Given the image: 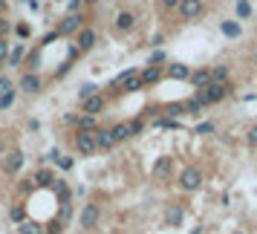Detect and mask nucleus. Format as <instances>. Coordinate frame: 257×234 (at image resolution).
Wrapping results in <instances>:
<instances>
[{
	"instance_id": "nucleus-1",
	"label": "nucleus",
	"mask_w": 257,
	"mask_h": 234,
	"mask_svg": "<svg viewBox=\"0 0 257 234\" xmlns=\"http://www.w3.org/2000/svg\"><path fill=\"white\" fill-rule=\"evenodd\" d=\"M87 21H90V18H87L84 12H67L58 21V26H55V29H58L61 38H75V35H78V29H81V26H87Z\"/></svg>"
},
{
	"instance_id": "nucleus-2",
	"label": "nucleus",
	"mask_w": 257,
	"mask_h": 234,
	"mask_svg": "<svg viewBox=\"0 0 257 234\" xmlns=\"http://www.w3.org/2000/svg\"><path fill=\"white\" fill-rule=\"evenodd\" d=\"M44 90V75L38 70H24V75H21V81H18V93L24 95H38Z\"/></svg>"
},
{
	"instance_id": "nucleus-3",
	"label": "nucleus",
	"mask_w": 257,
	"mask_h": 234,
	"mask_svg": "<svg viewBox=\"0 0 257 234\" xmlns=\"http://www.w3.org/2000/svg\"><path fill=\"white\" fill-rule=\"evenodd\" d=\"M136 12L133 9H118L116 15H113V32L116 35H127V32H133L136 29Z\"/></svg>"
},
{
	"instance_id": "nucleus-4",
	"label": "nucleus",
	"mask_w": 257,
	"mask_h": 234,
	"mask_svg": "<svg viewBox=\"0 0 257 234\" xmlns=\"http://www.w3.org/2000/svg\"><path fill=\"white\" fill-rule=\"evenodd\" d=\"M24 165H26V156L21 151H6V156L0 159L3 174H9V176H18L21 171H24Z\"/></svg>"
},
{
	"instance_id": "nucleus-5",
	"label": "nucleus",
	"mask_w": 257,
	"mask_h": 234,
	"mask_svg": "<svg viewBox=\"0 0 257 234\" xmlns=\"http://www.w3.org/2000/svg\"><path fill=\"white\" fill-rule=\"evenodd\" d=\"M179 188L188 191V194H191V191H199V188H202V171L194 168V165H188L185 171L179 174Z\"/></svg>"
},
{
	"instance_id": "nucleus-6",
	"label": "nucleus",
	"mask_w": 257,
	"mask_h": 234,
	"mask_svg": "<svg viewBox=\"0 0 257 234\" xmlns=\"http://www.w3.org/2000/svg\"><path fill=\"white\" fill-rule=\"evenodd\" d=\"M107 104H110V98H107L101 90H98L95 95H90V98H84V101H81V113H90V116H101V113L107 110Z\"/></svg>"
},
{
	"instance_id": "nucleus-7",
	"label": "nucleus",
	"mask_w": 257,
	"mask_h": 234,
	"mask_svg": "<svg viewBox=\"0 0 257 234\" xmlns=\"http://www.w3.org/2000/svg\"><path fill=\"white\" fill-rule=\"evenodd\" d=\"M75 44H78V49H81V52H93L95 44H98V32H95L90 24L81 26V29H78V35H75Z\"/></svg>"
},
{
	"instance_id": "nucleus-8",
	"label": "nucleus",
	"mask_w": 257,
	"mask_h": 234,
	"mask_svg": "<svg viewBox=\"0 0 257 234\" xmlns=\"http://www.w3.org/2000/svg\"><path fill=\"white\" fill-rule=\"evenodd\" d=\"M72 142H75V151L81 153V156H93V153H95V139H93V133H84V130H75V136H72Z\"/></svg>"
},
{
	"instance_id": "nucleus-9",
	"label": "nucleus",
	"mask_w": 257,
	"mask_h": 234,
	"mask_svg": "<svg viewBox=\"0 0 257 234\" xmlns=\"http://www.w3.org/2000/svg\"><path fill=\"white\" fill-rule=\"evenodd\" d=\"M26 52H29L26 41L12 44V49H9V58H6V67H9V70H21V67H24V61H26Z\"/></svg>"
},
{
	"instance_id": "nucleus-10",
	"label": "nucleus",
	"mask_w": 257,
	"mask_h": 234,
	"mask_svg": "<svg viewBox=\"0 0 257 234\" xmlns=\"http://www.w3.org/2000/svg\"><path fill=\"white\" fill-rule=\"evenodd\" d=\"M162 75H165V67H153V64H148V67L139 72V78H142V84H145V87L159 84V81H162Z\"/></svg>"
},
{
	"instance_id": "nucleus-11",
	"label": "nucleus",
	"mask_w": 257,
	"mask_h": 234,
	"mask_svg": "<svg viewBox=\"0 0 257 234\" xmlns=\"http://www.w3.org/2000/svg\"><path fill=\"white\" fill-rule=\"evenodd\" d=\"M101 217V208L95 205V202H87L81 211V228H95V222Z\"/></svg>"
},
{
	"instance_id": "nucleus-12",
	"label": "nucleus",
	"mask_w": 257,
	"mask_h": 234,
	"mask_svg": "<svg viewBox=\"0 0 257 234\" xmlns=\"http://www.w3.org/2000/svg\"><path fill=\"white\" fill-rule=\"evenodd\" d=\"M93 139H95V151H113L116 148V142L110 136V128H98L93 133Z\"/></svg>"
},
{
	"instance_id": "nucleus-13",
	"label": "nucleus",
	"mask_w": 257,
	"mask_h": 234,
	"mask_svg": "<svg viewBox=\"0 0 257 234\" xmlns=\"http://www.w3.org/2000/svg\"><path fill=\"white\" fill-rule=\"evenodd\" d=\"M179 12L185 21H194L202 15V0H179Z\"/></svg>"
},
{
	"instance_id": "nucleus-14",
	"label": "nucleus",
	"mask_w": 257,
	"mask_h": 234,
	"mask_svg": "<svg viewBox=\"0 0 257 234\" xmlns=\"http://www.w3.org/2000/svg\"><path fill=\"white\" fill-rule=\"evenodd\" d=\"M32 182H35V188H47L49 191V185L55 182V171H49V168H38L35 176H32Z\"/></svg>"
},
{
	"instance_id": "nucleus-15",
	"label": "nucleus",
	"mask_w": 257,
	"mask_h": 234,
	"mask_svg": "<svg viewBox=\"0 0 257 234\" xmlns=\"http://www.w3.org/2000/svg\"><path fill=\"white\" fill-rule=\"evenodd\" d=\"M165 75L174 78V81H188V78H191V70H188L185 64H168V67H165Z\"/></svg>"
},
{
	"instance_id": "nucleus-16",
	"label": "nucleus",
	"mask_w": 257,
	"mask_h": 234,
	"mask_svg": "<svg viewBox=\"0 0 257 234\" xmlns=\"http://www.w3.org/2000/svg\"><path fill=\"white\" fill-rule=\"evenodd\" d=\"M171 171H174V159H171V156H162L159 162L153 165V176H156V179H168Z\"/></svg>"
},
{
	"instance_id": "nucleus-17",
	"label": "nucleus",
	"mask_w": 257,
	"mask_h": 234,
	"mask_svg": "<svg viewBox=\"0 0 257 234\" xmlns=\"http://www.w3.org/2000/svg\"><path fill=\"white\" fill-rule=\"evenodd\" d=\"M75 130H84V133H95V130H98V116L81 113V116H78V122H75Z\"/></svg>"
},
{
	"instance_id": "nucleus-18",
	"label": "nucleus",
	"mask_w": 257,
	"mask_h": 234,
	"mask_svg": "<svg viewBox=\"0 0 257 234\" xmlns=\"http://www.w3.org/2000/svg\"><path fill=\"white\" fill-rule=\"evenodd\" d=\"M12 32L18 41H29L32 38V24L29 21H12Z\"/></svg>"
},
{
	"instance_id": "nucleus-19",
	"label": "nucleus",
	"mask_w": 257,
	"mask_h": 234,
	"mask_svg": "<svg viewBox=\"0 0 257 234\" xmlns=\"http://www.w3.org/2000/svg\"><path fill=\"white\" fill-rule=\"evenodd\" d=\"M110 136H113V142H127L130 139V125L127 122H118V125H113V128H110Z\"/></svg>"
},
{
	"instance_id": "nucleus-20",
	"label": "nucleus",
	"mask_w": 257,
	"mask_h": 234,
	"mask_svg": "<svg viewBox=\"0 0 257 234\" xmlns=\"http://www.w3.org/2000/svg\"><path fill=\"white\" fill-rule=\"evenodd\" d=\"M182 217H185L182 205H171V208L165 211V220L171 222V225H179V222H182Z\"/></svg>"
},
{
	"instance_id": "nucleus-21",
	"label": "nucleus",
	"mask_w": 257,
	"mask_h": 234,
	"mask_svg": "<svg viewBox=\"0 0 257 234\" xmlns=\"http://www.w3.org/2000/svg\"><path fill=\"white\" fill-rule=\"evenodd\" d=\"M15 101H18V87H12L9 93L0 95V113H6V110H9V107L15 104Z\"/></svg>"
},
{
	"instance_id": "nucleus-22",
	"label": "nucleus",
	"mask_w": 257,
	"mask_h": 234,
	"mask_svg": "<svg viewBox=\"0 0 257 234\" xmlns=\"http://www.w3.org/2000/svg\"><path fill=\"white\" fill-rule=\"evenodd\" d=\"M18 234H47L38 222H32V220H24V222H18Z\"/></svg>"
},
{
	"instance_id": "nucleus-23",
	"label": "nucleus",
	"mask_w": 257,
	"mask_h": 234,
	"mask_svg": "<svg viewBox=\"0 0 257 234\" xmlns=\"http://www.w3.org/2000/svg\"><path fill=\"white\" fill-rule=\"evenodd\" d=\"M55 168H58V171H72V168H75V159H72L70 153H58V159H55Z\"/></svg>"
},
{
	"instance_id": "nucleus-24",
	"label": "nucleus",
	"mask_w": 257,
	"mask_h": 234,
	"mask_svg": "<svg viewBox=\"0 0 257 234\" xmlns=\"http://www.w3.org/2000/svg\"><path fill=\"white\" fill-rule=\"evenodd\" d=\"M9 220L12 222H24L26 220V205L24 202H15L12 208H9Z\"/></svg>"
},
{
	"instance_id": "nucleus-25",
	"label": "nucleus",
	"mask_w": 257,
	"mask_h": 234,
	"mask_svg": "<svg viewBox=\"0 0 257 234\" xmlns=\"http://www.w3.org/2000/svg\"><path fill=\"white\" fill-rule=\"evenodd\" d=\"M98 90H101V87H98V84H93V81H87V84H81V87H78V98H90V95H95L98 93Z\"/></svg>"
},
{
	"instance_id": "nucleus-26",
	"label": "nucleus",
	"mask_w": 257,
	"mask_h": 234,
	"mask_svg": "<svg viewBox=\"0 0 257 234\" xmlns=\"http://www.w3.org/2000/svg\"><path fill=\"white\" fill-rule=\"evenodd\" d=\"M127 125H130V136H139L142 130H145V116H136V119H130Z\"/></svg>"
},
{
	"instance_id": "nucleus-27",
	"label": "nucleus",
	"mask_w": 257,
	"mask_h": 234,
	"mask_svg": "<svg viewBox=\"0 0 257 234\" xmlns=\"http://www.w3.org/2000/svg\"><path fill=\"white\" fill-rule=\"evenodd\" d=\"M52 41H61V35H58V29H52V32H47V35L41 38V44H38V47H41V49H47L49 44H52Z\"/></svg>"
},
{
	"instance_id": "nucleus-28",
	"label": "nucleus",
	"mask_w": 257,
	"mask_h": 234,
	"mask_svg": "<svg viewBox=\"0 0 257 234\" xmlns=\"http://www.w3.org/2000/svg\"><path fill=\"white\" fill-rule=\"evenodd\" d=\"M81 55H84V52H81V49H78V44L72 41L70 47H67V61H72V64H75V61L81 58Z\"/></svg>"
},
{
	"instance_id": "nucleus-29",
	"label": "nucleus",
	"mask_w": 257,
	"mask_h": 234,
	"mask_svg": "<svg viewBox=\"0 0 257 234\" xmlns=\"http://www.w3.org/2000/svg\"><path fill=\"white\" fill-rule=\"evenodd\" d=\"M12 87H15V81L9 78V75H6V72H0V95H3V93H9Z\"/></svg>"
},
{
	"instance_id": "nucleus-30",
	"label": "nucleus",
	"mask_w": 257,
	"mask_h": 234,
	"mask_svg": "<svg viewBox=\"0 0 257 234\" xmlns=\"http://www.w3.org/2000/svg\"><path fill=\"white\" fill-rule=\"evenodd\" d=\"M9 49H12V41L9 38H0V61L9 58Z\"/></svg>"
},
{
	"instance_id": "nucleus-31",
	"label": "nucleus",
	"mask_w": 257,
	"mask_h": 234,
	"mask_svg": "<svg viewBox=\"0 0 257 234\" xmlns=\"http://www.w3.org/2000/svg\"><path fill=\"white\" fill-rule=\"evenodd\" d=\"M70 70H72V61H67V58H64V61L58 64V70H55V78H64V75H67Z\"/></svg>"
},
{
	"instance_id": "nucleus-32",
	"label": "nucleus",
	"mask_w": 257,
	"mask_h": 234,
	"mask_svg": "<svg viewBox=\"0 0 257 234\" xmlns=\"http://www.w3.org/2000/svg\"><path fill=\"white\" fill-rule=\"evenodd\" d=\"M9 32H12V21L3 15V21H0V38H9Z\"/></svg>"
},
{
	"instance_id": "nucleus-33",
	"label": "nucleus",
	"mask_w": 257,
	"mask_h": 234,
	"mask_svg": "<svg viewBox=\"0 0 257 234\" xmlns=\"http://www.w3.org/2000/svg\"><path fill=\"white\" fill-rule=\"evenodd\" d=\"M67 12H84V0H67Z\"/></svg>"
},
{
	"instance_id": "nucleus-34",
	"label": "nucleus",
	"mask_w": 257,
	"mask_h": 234,
	"mask_svg": "<svg viewBox=\"0 0 257 234\" xmlns=\"http://www.w3.org/2000/svg\"><path fill=\"white\" fill-rule=\"evenodd\" d=\"M148 64H153V67H159V64H165V52H162V49H159V52H153Z\"/></svg>"
},
{
	"instance_id": "nucleus-35",
	"label": "nucleus",
	"mask_w": 257,
	"mask_h": 234,
	"mask_svg": "<svg viewBox=\"0 0 257 234\" xmlns=\"http://www.w3.org/2000/svg\"><path fill=\"white\" fill-rule=\"evenodd\" d=\"M58 148H49V151L47 153H44V162H55V159H58Z\"/></svg>"
},
{
	"instance_id": "nucleus-36",
	"label": "nucleus",
	"mask_w": 257,
	"mask_h": 234,
	"mask_svg": "<svg viewBox=\"0 0 257 234\" xmlns=\"http://www.w3.org/2000/svg\"><path fill=\"white\" fill-rule=\"evenodd\" d=\"M75 122H78V116H75V113H64V125L75 128Z\"/></svg>"
},
{
	"instance_id": "nucleus-37",
	"label": "nucleus",
	"mask_w": 257,
	"mask_h": 234,
	"mask_svg": "<svg viewBox=\"0 0 257 234\" xmlns=\"http://www.w3.org/2000/svg\"><path fill=\"white\" fill-rule=\"evenodd\" d=\"M26 128H29V130H32V133H35V130L41 128V125H38V119H29V122H26Z\"/></svg>"
},
{
	"instance_id": "nucleus-38",
	"label": "nucleus",
	"mask_w": 257,
	"mask_h": 234,
	"mask_svg": "<svg viewBox=\"0 0 257 234\" xmlns=\"http://www.w3.org/2000/svg\"><path fill=\"white\" fill-rule=\"evenodd\" d=\"M165 9H174V6H179V0H162Z\"/></svg>"
},
{
	"instance_id": "nucleus-39",
	"label": "nucleus",
	"mask_w": 257,
	"mask_h": 234,
	"mask_svg": "<svg viewBox=\"0 0 257 234\" xmlns=\"http://www.w3.org/2000/svg\"><path fill=\"white\" fill-rule=\"evenodd\" d=\"M211 130H214V125H199L197 133H211Z\"/></svg>"
},
{
	"instance_id": "nucleus-40",
	"label": "nucleus",
	"mask_w": 257,
	"mask_h": 234,
	"mask_svg": "<svg viewBox=\"0 0 257 234\" xmlns=\"http://www.w3.org/2000/svg\"><path fill=\"white\" fill-rule=\"evenodd\" d=\"M6 9H9V0H0V15H6Z\"/></svg>"
},
{
	"instance_id": "nucleus-41",
	"label": "nucleus",
	"mask_w": 257,
	"mask_h": 234,
	"mask_svg": "<svg viewBox=\"0 0 257 234\" xmlns=\"http://www.w3.org/2000/svg\"><path fill=\"white\" fill-rule=\"evenodd\" d=\"M6 156V139H0V159Z\"/></svg>"
},
{
	"instance_id": "nucleus-42",
	"label": "nucleus",
	"mask_w": 257,
	"mask_h": 234,
	"mask_svg": "<svg viewBox=\"0 0 257 234\" xmlns=\"http://www.w3.org/2000/svg\"><path fill=\"white\" fill-rule=\"evenodd\" d=\"M248 142H251V145H257V130H251V133H248Z\"/></svg>"
},
{
	"instance_id": "nucleus-43",
	"label": "nucleus",
	"mask_w": 257,
	"mask_h": 234,
	"mask_svg": "<svg viewBox=\"0 0 257 234\" xmlns=\"http://www.w3.org/2000/svg\"><path fill=\"white\" fill-rule=\"evenodd\" d=\"M191 234H202V228H194V231H191Z\"/></svg>"
},
{
	"instance_id": "nucleus-44",
	"label": "nucleus",
	"mask_w": 257,
	"mask_h": 234,
	"mask_svg": "<svg viewBox=\"0 0 257 234\" xmlns=\"http://www.w3.org/2000/svg\"><path fill=\"white\" fill-rule=\"evenodd\" d=\"M3 67H6V61H0V72H3Z\"/></svg>"
},
{
	"instance_id": "nucleus-45",
	"label": "nucleus",
	"mask_w": 257,
	"mask_h": 234,
	"mask_svg": "<svg viewBox=\"0 0 257 234\" xmlns=\"http://www.w3.org/2000/svg\"><path fill=\"white\" fill-rule=\"evenodd\" d=\"M21 3H29V0H21Z\"/></svg>"
},
{
	"instance_id": "nucleus-46",
	"label": "nucleus",
	"mask_w": 257,
	"mask_h": 234,
	"mask_svg": "<svg viewBox=\"0 0 257 234\" xmlns=\"http://www.w3.org/2000/svg\"><path fill=\"white\" fill-rule=\"evenodd\" d=\"M234 234H243V231H234Z\"/></svg>"
},
{
	"instance_id": "nucleus-47",
	"label": "nucleus",
	"mask_w": 257,
	"mask_h": 234,
	"mask_svg": "<svg viewBox=\"0 0 257 234\" xmlns=\"http://www.w3.org/2000/svg\"><path fill=\"white\" fill-rule=\"evenodd\" d=\"M0 21H3V15H0Z\"/></svg>"
}]
</instances>
